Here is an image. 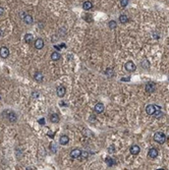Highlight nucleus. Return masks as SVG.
I'll use <instances>...</instances> for the list:
<instances>
[{
	"instance_id": "obj_6",
	"label": "nucleus",
	"mask_w": 169,
	"mask_h": 170,
	"mask_svg": "<svg viewBox=\"0 0 169 170\" xmlns=\"http://www.w3.org/2000/svg\"><path fill=\"white\" fill-rule=\"evenodd\" d=\"M82 155V151L80 149H73L71 152H70V157L73 158V159H78L80 158Z\"/></svg>"
},
{
	"instance_id": "obj_2",
	"label": "nucleus",
	"mask_w": 169,
	"mask_h": 170,
	"mask_svg": "<svg viewBox=\"0 0 169 170\" xmlns=\"http://www.w3.org/2000/svg\"><path fill=\"white\" fill-rule=\"evenodd\" d=\"M154 141L159 143V144H164L165 141H166V137H165V134L161 131H158L154 134Z\"/></svg>"
},
{
	"instance_id": "obj_10",
	"label": "nucleus",
	"mask_w": 169,
	"mask_h": 170,
	"mask_svg": "<svg viewBox=\"0 0 169 170\" xmlns=\"http://www.w3.org/2000/svg\"><path fill=\"white\" fill-rule=\"evenodd\" d=\"M34 79H35L36 82L41 83V82H43V80H44V74L42 73L41 71H36L35 75H34Z\"/></svg>"
},
{
	"instance_id": "obj_29",
	"label": "nucleus",
	"mask_w": 169,
	"mask_h": 170,
	"mask_svg": "<svg viewBox=\"0 0 169 170\" xmlns=\"http://www.w3.org/2000/svg\"><path fill=\"white\" fill-rule=\"evenodd\" d=\"M38 96H39V93H38V92H34V93H33V97H36V98H37Z\"/></svg>"
},
{
	"instance_id": "obj_5",
	"label": "nucleus",
	"mask_w": 169,
	"mask_h": 170,
	"mask_svg": "<svg viewBox=\"0 0 169 170\" xmlns=\"http://www.w3.org/2000/svg\"><path fill=\"white\" fill-rule=\"evenodd\" d=\"M124 68L127 70V71H129V72H132V71H134L137 69V66H136V64H134L133 62H131V61H127L125 63V65H124Z\"/></svg>"
},
{
	"instance_id": "obj_20",
	"label": "nucleus",
	"mask_w": 169,
	"mask_h": 170,
	"mask_svg": "<svg viewBox=\"0 0 169 170\" xmlns=\"http://www.w3.org/2000/svg\"><path fill=\"white\" fill-rule=\"evenodd\" d=\"M105 162H106V164H107L109 167H111V166H113V165L115 164V162L113 161V159L110 158V157H107V158L105 159Z\"/></svg>"
},
{
	"instance_id": "obj_16",
	"label": "nucleus",
	"mask_w": 169,
	"mask_h": 170,
	"mask_svg": "<svg viewBox=\"0 0 169 170\" xmlns=\"http://www.w3.org/2000/svg\"><path fill=\"white\" fill-rule=\"evenodd\" d=\"M92 7H93V3L91 1H84L83 4V8L84 10H90Z\"/></svg>"
},
{
	"instance_id": "obj_17",
	"label": "nucleus",
	"mask_w": 169,
	"mask_h": 170,
	"mask_svg": "<svg viewBox=\"0 0 169 170\" xmlns=\"http://www.w3.org/2000/svg\"><path fill=\"white\" fill-rule=\"evenodd\" d=\"M50 121L53 122V123H57L59 121V116H58V114L53 113V114L50 115Z\"/></svg>"
},
{
	"instance_id": "obj_19",
	"label": "nucleus",
	"mask_w": 169,
	"mask_h": 170,
	"mask_svg": "<svg viewBox=\"0 0 169 170\" xmlns=\"http://www.w3.org/2000/svg\"><path fill=\"white\" fill-rule=\"evenodd\" d=\"M33 39H34V37H33L32 34H27V35L24 36V41H26V43H28V44L32 43Z\"/></svg>"
},
{
	"instance_id": "obj_25",
	"label": "nucleus",
	"mask_w": 169,
	"mask_h": 170,
	"mask_svg": "<svg viewBox=\"0 0 169 170\" xmlns=\"http://www.w3.org/2000/svg\"><path fill=\"white\" fill-rule=\"evenodd\" d=\"M88 156H89V154H88V152H82V155H81V157H83L84 159H87L88 158Z\"/></svg>"
},
{
	"instance_id": "obj_26",
	"label": "nucleus",
	"mask_w": 169,
	"mask_h": 170,
	"mask_svg": "<svg viewBox=\"0 0 169 170\" xmlns=\"http://www.w3.org/2000/svg\"><path fill=\"white\" fill-rule=\"evenodd\" d=\"M40 124H42V125H43V124H45V119H44V118H41V119H39V121H38Z\"/></svg>"
},
{
	"instance_id": "obj_32",
	"label": "nucleus",
	"mask_w": 169,
	"mask_h": 170,
	"mask_svg": "<svg viewBox=\"0 0 169 170\" xmlns=\"http://www.w3.org/2000/svg\"><path fill=\"white\" fill-rule=\"evenodd\" d=\"M157 170H164V169H157Z\"/></svg>"
},
{
	"instance_id": "obj_3",
	"label": "nucleus",
	"mask_w": 169,
	"mask_h": 170,
	"mask_svg": "<svg viewBox=\"0 0 169 170\" xmlns=\"http://www.w3.org/2000/svg\"><path fill=\"white\" fill-rule=\"evenodd\" d=\"M158 109H160V107H157L156 105H148L146 107V112L148 115H154L157 111H160Z\"/></svg>"
},
{
	"instance_id": "obj_1",
	"label": "nucleus",
	"mask_w": 169,
	"mask_h": 170,
	"mask_svg": "<svg viewBox=\"0 0 169 170\" xmlns=\"http://www.w3.org/2000/svg\"><path fill=\"white\" fill-rule=\"evenodd\" d=\"M2 114H3V116H5L10 122H15L16 119H18V116H16V114H15L13 111H11V110H5V111H4Z\"/></svg>"
},
{
	"instance_id": "obj_30",
	"label": "nucleus",
	"mask_w": 169,
	"mask_h": 170,
	"mask_svg": "<svg viewBox=\"0 0 169 170\" xmlns=\"http://www.w3.org/2000/svg\"><path fill=\"white\" fill-rule=\"evenodd\" d=\"M3 35H4V33H3V31L0 29V37H3Z\"/></svg>"
},
{
	"instance_id": "obj_9",
	"label": "nucleus",
	"mask_w": 169,
	"mask_h": 170,
	"mask_svg": "<svg viewBox=\"0 0 169 170\" xmlns=\"http://www.w3.org/2000/svg\"><path fill=\"white\" fill-rule=\"evenodd\" d=\"M94 110H95V112H96V113H102V112L104 111V110H105L104 104H103V103H97V104L95 105Z\"/></svg>"
},
{
	"instance_id": "obj_7",
	"label": "nucleus",
	"mask_w": 169,
	"mask_h": 170,
	"mask_svg": "<svg viewBox=\"0 0 169 170\" xmlns=\"http://www.w3.org/2000/svg\"><path fill=\"white\" fill-rule=\"evenodd\" d=\"M0 56L2 58H7L9 56V50L7 47H1L0 48Z\"/></svg>"
},
{
	"instance_id": "obj_24",
	"label": "nucleus",
	"mask_w": 169,
	"mask_h": 170,
	"mask_svg": "<svg viewBox=\"0 0 169 170\" xmlns=\"http://www.w3.org/2000/svg\"><path fill=\"white\" fill-rule=\"evenodd\" d=\"M128 4V0H120V5L121 7H125Z\"/></svg>"
},
{
	"instance_id": "obj_15",
	"label": "nucleus",
	"mask_w": 169,
	"mask_h": 170,
	"mask_svg": "<svg viewBox=\"0 0 169 170\" xmlns=\"http://www.w3.org/2000/svg\"><path fill=\"white\" fill-rule=\"evenodd\" d=\"M68 142H69V139H68V137H67V135H65V134L61 135L60 139H59V143H60L61 145H66V144L68 143Z\"/></svg>"
},
{
	"instance_id": "obj_28",
	"label": "nucleus",
	"mask_w": 169,
	"mask_h": 170,
	"mask_svg": "<svg viewBox=\"0 0 169 170\" xmlns=\"http://www.w3.org/2000/svg\"><path fill=\"white\" fill-rule=\"evenodd\" d=\"M108 151L110 152V153H113L114 152V146H111L110 148H108Z\"/></svg>"
},
{
	"instance_id": "obj_22",
	"label": "nucleus",
	"mask_w": 169,
	"mask_h": 170,
	"mask_svg": "<svg viewBox=\"0 0 169 170\" xmlns=\"http://www.w3.org/2000/svg\"><path fill=\"white\" fill-rule=\"evenodd\" d=\"M108 25H109V29L114 30L116 28V25H117V22L115 21H109V23H108Z\"/></svg>"
},
{
	"instance_id": "obj_23",
	"label": "nucleus",
	"mask_w": 169,
	"mask_h": 170,
	"mask_svg": "<svg viewBox=\"0 0 169 170\" xmlns=\"http://www.w3.org/2000/svg\"><path fill=\"white\" fill-rule=\"evenodd\" d=\"M105 74L108 75L109 78H111V76H113V74H114L113 69H112V68H107V69L105 70Z\"/></svg>"
},
{
	"instance_id": "obj_8",
	"label": "nucleus",
	"mask_w": 169,
	"mask_h": 170,
	"mask_svg": "<svg viewBox=\"0 0 169 170\" xmlns=\"http://www.w3.org/2000/svg\"><path fill=\"white\" fill-rule=\"evenodd\" d=\"M56 93H57V96L58 97H60L62 98L64 95H65V93H66V90L63 86H58L57 89H56Z\"/></svg>"
},
{
	"instance_id": "obj_14",
	"label": "nucleus",
	"mask_w": 169,
	"mask_h": 170,
	"mask_svg": "<svg viewBox=\"0 0 169 170\" xmlns=\"http://www.w3.org/2000/svg\"><path fill=\"white\" fill-rule=\"evenodd\" d=\"M140 151H141V149L137 145H133V146L130 147V153H131L132 155H138L139 153H140Z\"/></svg>"
},
{
	"instance_id": "obj_13",
	"label": "nucleus",
	"mask_w": 169,
	"mask_h": 170,
	"mask_svg": "<svg viewBox=\"0 0 169 170\" xmlns=\"http://www.w3.org/2000/svg\"><path fill=\"white\" fill-rule=\"evenodd\" d=\"M155 91V85L153 83H148L146 86V92L147 93H153Z\"/></svg>"
},
{
	"instance_id": "obj_12",
	"label": "nucleus",
	"mask_w": 169,
	"mask_h": 170,
	"mask_svg": "<svg viewBox=\"0 0 169 170\" xmlns=\"http://www.w3.org/2000/svg\"><path fill=\"white\" fill-rule=\"evenodd\" d=\"M44 47V41L43 40H42V39H37L36 41H35V48L36 49H42V48H43Z\"/></svg>"
},
{
	"instance_id": "obj_11",
	"label": "nucleus",
	"mask_w": 169,
	"mask_h": 170,
	"mask_svg": "<svg viewBox=\"0 0 169 170\" xmlns=\"http://www.w3.org/2000/svg\"><path fill=\"white\" fill-rule=\"evenodd\" d=\"M148 156H149L150 158H152V159L157 158V157H158V150L155 149V148L150 149V151H149V153H148Z\"/></svg>"
},
{
	"instance_id": "obj_4",
	"label": "nucleus",
	"mask_w": 169,
	"mask_h": 170,
	"mask_svg": "<svg viewBox=\"0 0 169 170\" xmlns=\"http://www.w3.org/2000/svg\"><path fill=\"white\" fill-rule=\"evenodd\" d=\"M21 16L22 18V21H24V23L27 24H32L34 22V20H33V16L29 13H24V12H21Z\"/></svg>"
},
{
	"instance_id": "obj_27",
	"label": "nucleus",
	"mask_w": 169,
	"mask_h": 170,
	"mask_svg": "<svg viewBox=\"0 0 169 170\" xmlns=\"http://www.w3.org/2000/svg\"><path fill=\"white\" fill-rule=\"evenodd\" d=\"M3 13H4V8L0 6V16L3 15Z\"/></svg>"
},
{
	"instance_id": "obj_21",
	"label": "nucleus",
	"mask_w": 169,
	"mask_h": 170,
	"mask_svg": "<svg viewBox=\"0 0 169 170\" xmlns=\"http://www.w3.org/2000/svg\"><path fill=\"white\" fill-rule=\"evenodd\" d=\"M127 21H128V16H127V15H125V14H121V15L119 16V21H120L121 23H125Z\"/></svg>"
},
{
	"instance_id": "obj_31",
	"label": "nucleus",
	"mask_w": 169,
	"mask_h": 170,
	"mask_svg": "<svg viewBox=\"0 0 169 170\" xmlns=\"http://www.w3.org/2000/svg\"><path fill=\"white\" fill-rule=\"evenodd\" d=\"M48 134H49V137H53V132H48Z\"/></svg>"
},
{
	"instance_id": "obj_18",
	"label": "nucleus",
	"mask_w": 169,
	"mask_h": 170,
	"mask_svg": "<svg viewBox=\"0 0 169 170\" xmlns=\"http://www.w3.org/2000/svg\"><path fill=\"white\" fill-rule=\"evenodd\" d=\"M51 59L53 61H58L59 59H60V53L59 52H52V54H51Z\"/></svg>"
}]
</instances>
